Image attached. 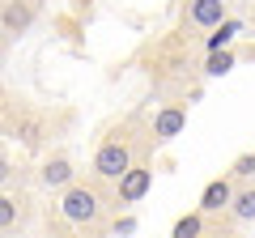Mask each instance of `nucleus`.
<instances>
[{"instance_id": "f257e3e1", "label": "nucleus", "mask_w": 255, "mask_h": 238, "mask_svg": "<svg viewBox=\"0 0 255 238\" xmlns=\"http://www.w3.org/2000/svg\"><path fill=\"white\" fill-rule=\"evenodd\" d=\"M60 217L68 221V226H98L102 221V196H98V187H90V183H68L64 187V196H60Z\"/></svg>"}, {"instance_id": "f03ea898", "label": "nucleus", "mask_w": 255, "mask_h": 238, "mask_svg": "<svg viewBox=\"0 0 255 238\" xmlns=\"http://www.w3.org/2000/svg\"><path fill=\"white\" fill-rule=\"evenodd\" d=\"M128 166H132V145H128V140H119V136L102 140L98 153H94V174H98V179H107V183H115Z\"/></svg>"}, {"instance_id": "7ed1b4c3", "label": "nucleus", "mask_w": 255, "mask_h": 238, "mask_svg": "<svg viewBox=\"0 0 255 238\" xmlns=\"http://www.w3.org/2000/svg\"><path fill=\"white\" fill-rule=\"evenodd\" d=\"M149 187H153V170H149V166H140V162H132V166L115 179V192H119V200H124V204L145 200Z\"/></svg>"}, {"instance_id": "20e7f679", "label": "nucleus", "mask_w": 255, "mask_h": 238, "mask_svg": "<svg viewBox=\"0 0 255 238\" xmlns=\"http://www.w3.org/2000/svg\"><path fill=\"white\" fill-rule=\"evenodd\" d=\"M34 26V0H9L0 9V30L4 34H26Z\"/></svg>"}, {"instance_id": "39448f33", "label": "nucleus", "mask_w": 255, "mask_h": 238, "mask_svg": "<svg viewBox=\"0 0 255 238\" xmlns=\"http://www.w3.org/2000/svg\"><path fill=\"white\" fill-rule=\"evenodd\" d=\"M38 179H43V187H68V183H77V166H73V157H68V153L47 157V162L38 166Z\"/></svg>"}, {"instance_id": "423d86ee", "label": "nucleus", "mask_w": 255, "mask_h": 238, "mask_svg": "<svg viewBox=\"0 0 255 238\" xmlns=\"http://www.w3.org/2000/svg\"><path fill=\"white\" fill-rule=\"evenodd\" d=\"M183 128H187V107H162L153 115V136L162 140V145H166V140H174Z\"/></svg>"}, {"instance_id": "0eeeda50", "label": "nucleus", "mask_w": 255, "mask_h": 238, "mask_svg": "<svg viewBox=\"0 0 255 238\" xmlns=\"http://www.w3.org/2000/svg\"><path fill=\"white\" fill-rule=\"evenodd\" d=\"M187 17H191V26L213 30V26H221V21L230 17V9H226V0H191Z\"/></svg>"}, {"instance_id": "6e6552de", "label": "nucleus", "mask_w": 255, "mask_h": 238, "mask_svg": "<svg viewBox=\"0 0 255 238\" xmlns=\"http://www.w3.org/2000/svg\"><path fill=\"white\" fill-rule=\"evenodd\" d=\"M230 196H234V179H230V174H221V179L204 183V192H200V213H221V209H230Z\"/></svg>"}, {"instance_id": "1a4fd4ad", "label": "nucleus", "mask_w": 255, "mask_h": 238, "mask_svg": "<svg viewBox=\"0 0 255 238\" xmlns=\"http://www.w3.org/2000/svg\"><path fill=\"white\" fill-rule=\"evenodd\" d=\"M230 217L243 221V226H251V221H255V187H243V192L230 196Z\"/></svg>"}, {"instance_id": "9d476101", "label": "nucleus", "mask_w": 255, "mask_h": 238, "mask_svg": "<svg viewBox=\"0 0 255 238\" xmlns=\"http://www.w3.org/2000/svg\"><path fill=\"white\" fill-rule=\"evenodd\" d=\"M17 136H21V145H26V149H38V145H43V136H47V123L38 115H26V119H17Z\"/></svg>"}, {"instance_id": "9b49d317", "label": "nucleus", "mask_w": 255, "mask_h": 238, "mask_svg": "<svg viewBox=\"0 0 255 238\" xmlns=\"http://www.w3.org/2000/svg\"><path fill=\"white\" fill-rule=\"evenodd\" d=\"M238 34H243V21H230L226 17L221 26H213V34H209V43H204V47H209V51H221V47H230Z\"/></svg>"}, {"instance_id": "f8f14e48", "label": "nucleus", "mask_w": 255, "mask_h": 238, "mask_svg": "<svg viewBox=\"0 0 255 238\" xmlns=\"http://www.w3.org/2000/svg\"><path fill=\"white\" fill-rule=\"evenodd\" d=\"M196 234H204V213H183L170 230V238H196Z\"/></svg>"}, {"instance_id": "ddd939ff", "label": "nucleus", "mask_w": 255, "mask_h": 238, "mask_svg": "<svg viewBox=\"0 0 255 238\" xmlns=\"http://www.w3.org/2000/svg\"><path fill=\"white\" fill-rule=\"evenodd\" d=\"M21 221V200L9 192H0V230H13Z\"/></svg>"}, {"instance_id": "4468645a", "label": "nucleus", "mask_w": 255, "mask_h": 238, "mask_svg": "<svg viewBox=\"0 0 255 238\" xmlns=\"http://www.w3.org/2000/svg\"><path fill=\"white\" fill-rule=\"evenodd\" d=\"M230 68H234V51H230V47L209 51V64H204V73H209V77H226Z\"/></svg>"}, {"instance_id": "2eb2a0df", "label": "nucleus", "mask_w": 255, "mask_h": 238, "mask_svg": "<svg viewBox=\"0 0 255 238\" xmlns=\"http://www.w3.org/2000/svg\"><path fill=\"white\" fill-rule=\"evenodd\" d=\"M255 174V153H238L230 162V179H251Z\"/></svg>"}, {"instance_id": "dca6fc26", "label": "nucleus", "mask_w": 255, "mask_h": 238, "mask_svg": "<svg viewBox=\"0 0 255 238\" xmlns=\"http://www.w3.org/2000/svg\"><path fill=\"white\" fill-rule=\"evenodd\" d=\"M9 179H13V162L0 153V183H9Z\"/></svg>"}, {"instance_id": "f3484780", "label": "nucleus", "mask_w": 255, "mask_h": 238, "mask_svg": "<svg viewBox=\"0 0 255 238\" xmlns=\"http://www.w3.org/2000/svg\"><path fill=\"white\" fill-rule=\"evenodd\" d=\"M132 230H136V221H132V217H124V221L115 226V234H132Z\"/></svg>"}, {"instance_id": "a211bd4d", "label": "nucleus", "mask_w": 255, "mask_h": 238, "mask_svg": "<svg viewBox=\"0 0 255 238\" xmlns=\"http://www.w3.org/2000/svg\"><path fill=\"white\" fill-rule=\"evenodd\" d=\"M196 238H217V234H209V230H204V234H196Z\"/></svg>"}]
</instances>
